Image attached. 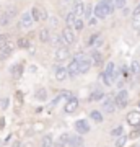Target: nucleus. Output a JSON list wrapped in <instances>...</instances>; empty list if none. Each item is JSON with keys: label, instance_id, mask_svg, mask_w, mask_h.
I'll use <instances>...</instances> for the list:
<instances>
[{"label": "nucleus", "instance_id": "41", "mask_svg": "<svg viewBox=\"0 0 140 147\" xmlns=\"http://www.w3.org/2000/svg\"><path fill=\"white\" fill-rule=\"evenodd\" d=\"M101 44H103V36H101V34H99L98 36V39H96V41H94V49H99V46H101Z\"/></svg>", "mask_w": 140, "mask_h": 147}, {"label": "nucleus", "instance_id": "32", "mask_svg": "<svg viewBox=\"0 0 140 147\" xmlns=\"http://www.w3.org/2000/svg\"><path fill=\"white\" fill-rule=\"evenodd\" d=\"M91 15H93V5L88 3V5H85V8H83V16L85 18H90Z\"/></svg>", "mask_w": 140, "mask_h": 147}, {"label": "nucleus", "instance_id": "39", "mask_svg": "<svg viewBox=\"0 0 140 147\" xmlns=\"http://www.w3.org/2000/svg\"><path fill=\"white\" fill-rule=\"evenodd\" d=\"M8 98H3V100H0V108H2V110H7V108H8V105H10V103H8Z\"/></svg>", "mask_w": 140, "mask_h": 147}, {"label": "nucleus", "instance_id": "40", "mask_svg": "<svg viewBox=\"0 0 140 147\" xmlns=\"http://www.w3.org/2000/svg\"><path fill=\"white\" fill-rule=\"evenodd\" d=\"M98 36H99V33H96V34H91V36H90V39H88V44H90V46H93L94 41L98 39Z\"/></svg>", "mask_w": 140, "mask_h": 147}, {"label": "nucleus", "instance_id": "23", "mask_svg": "<svg viewBox=\"0 0 140 147\" xmlns=\"http://www.w3.org/2000/svg\"><path fill=\"white\" fill-rule=\"evenodd\" d=\"M90 118L94 121V123H103V115H101V111H98V110H93L91 113H90Z\"/></svg>", "mask_w": 140, "mask_h": 147}, {"label": "nucleus", "instance_id": "43", "mask_svg": "<svg viewBox=\"0 0 140 147\" xmlns=\"http://www.w3.org/2000/svg\"><path fill=\"white\" fill-rule=\"evenodd\" d=\"M139 136H140V126L137 127V129H134L132 134H130V137H134V139H135V137H139Z\"/></svg>", "mask_w": 140, "mask_h": 147}, {"label": "nucleus", "instance_id": "28", "mask_svg": "<svg viewBox=\"0 0 140 147\" xmlns=\"http://www.w3.org/2000/svg\"><path fill=\"white\" fill-rule=\"evenodd\" d=\"M125 142H127V136L121 134V136H117V139H116V142H114V146L116 147H124Z\"/></svg>", "mask_w": 140, "mask_h": 147}, {"label": "nucleus", "instance_id": "29", "mask_svg": "<svg viewBox=\"0 0 140 147\" xmlns=\"http://www.w3.org/2000/svg\"><path fill=\"white\" fill-rule=\"evenodd\" d=\"M130 72L134 74V75H139L140 74V62L132 61V64H130Z\"/></svg>", "mask_w": 140, "mask_h": 147}, {"label": "nucleus", "instance_id": "49", "mask_svg": "<svg viewBox=\"0 0 140 147\" xmlns=\"http://www.w3.org/2000/svg\"><path fill=\"white\" fill-rule=\"evenodd\" d=\"M2 144H3V142H2V141H0V146H2Z\"/></svg>", "mask_w": 140, "mask_h": 147}, {"label": "nucleus", "instance_id": "14", "mask_svg": "<svg viewBox=\"0 0 140 147\" xmlns=\"http://www.w3.org/2000/svg\"><path fill=\"white\" fill-rule=\"evenodd\" d=\"M103 110L106 111V113H114L116 111V103H114V98H111V96H108V98H103Z\"/></svg>", "mask_w": 140, "mask_h": 147}, {"label": "nucleus", "instance_id": "33", "mask_svg": "<svg viewBox=\"0 0 140 147\" xmlns=\"http://www.w3.org/2000/svg\"><path fill=\"white\" fill-rule=\"evenodd\" d=\"M52 144H54V141H52V136H44L42 137V147H52Z\"/></svg>", "mask_w": 140, "mask_h": 147}, {"label": "nucleus", "instance_id": "5", "mask_svg": "<svg viewBox=\"0 0 140 147\" xmlns=\"http://www.w3.org/2000/svg\"><path fill=\"white\" fill-rule=\"evenodd\" d=\"M62 41H64V44H73L75 42V33H73V30L70 26H67V28H64L62 30Z\"/></svg>", "mask_w": 140, "mask_h": 147}, {"label": "nucleus", "instance_id": "17", "mask_svg": "<svg viewBox=\"0 0 140 147\" xmlns=\"http://www.w3.org/2000/svg\"><path fill=\"white\" fill-rule=\"evenodd\" d=\"M104 98V93H103V90L101 88H94L91 93H90V98L88 101L90 103H94V101H101Z\"/></svg>", "mask_w": 140, "mask_h": 147}, {"label": "nucleus", "instance_id": "30", "mask_svg": "<svg viewBox=\"0 0 140 147\" xmlns=\"http://www.w3.org/2000/svg\"><path fill=\"white\" fill-rule=\"evenodd\" d=\"M75 20H77V15H75L73 11H70V13H67V16H65V23H67L68 26H72L73 23H75Z\"/></svg>", "mask_w": 140, "mask_h": 147}, {"label": "nucleus", "instance_id": "20", "mask_svg": "<svg viewBox=\"0 0 140 147\" xmlns=\"http://www.w3.org/2000/svg\"><path fill=\"white\" fill-rule=\"evenodd\" d=\"M10 72H11V75L15 77V79H20L21 75H23V64H15V65H11V69H10Z\"/></svg>", "mask_w": 140, "mask_h": 147}, {"label": "nucleus", "instance_id": "7", "mask_svg": "<svg viewBox=\"0 0 140 147\" xmlns=\"http://www.w3.org/2000/svg\"><path fill=\"white\" fill-rule=\"evenodd\" d=\"M15 16H16V10L13 8V7H10V8L5 10V13L2 15V18H0V25H3V26H5V25H10L11 20H13Z\"/></svg>", "mask_w": 140, "mask_h": 147}, {"label": "nucleus", "instance_id": "26", "mask_svg": "<svg viewBox=\"0 0 140 147\" xmlns=\"http://www.w3.org/2000/svg\"><path fill=\"white\" fill-rule=\"evenodd\" d=\"M34 96H36L39 101H46L47 100V92L44 88H38L36 93H34Z\"/></svg>", "mask_w": 140, "mask_h": 147}, {"label": "nucleus", "instance_id": "9", "mask_svg": "<svg viewBox=\"0 0 140 147\" xmlns=\"http://www.w3.org/2000/svg\"><path fill=\"white\" fill-rule=\"evenodd\" d=\"M68 57H70V51L65 46H59L56 49V61L62 62V61H67Z\"/></svg>", "mask_w": 140, "mask_h": 147}, {"label": "nucleus", "instance_id": "10", "mask_svg": "<svg viewBox=\"0 0 140 147\" xmlns=\"http://www.w3.org/2000/svg\"><path fill=\"white\" fill-rule=\"evenodd\" d=\"M75 129H77L78 134H88L91 127H90V123L86 119H78L75 123Z\"/></svg>", "mask_w": 140, "mask_h": 147}, {"label": "nucleus", "instance_id": "25", "mask_svg": "<svg viewBox=\"0 0 140 147\" xmlns=\"http://www.w3.org/2000/svg\"><path fill=\"white\" fill-rule=\"evenodd\" d=\"M16 46L20 47V49H28V47L31 46V42H29L28 38H20V39L16 41Z\"/></svg>", "mask_w": 140, "mask_h": 147}, {"label": "nucleus", "instance_id": "42", "mask_svg": "<svg viewBox=\"0 0 140 147\" xmlns=\"http://www.w3.org/2000/svg\"><path fill=\"white\" fill-rule=\"evenodd\" d=\"M7 41H10V36H8V34H0V46L5 44Z\"/></svg>", "mask_w": 140, "mask_h": 147}, {"label": "nucleus", "instance_id": "1", "mask_svg": "<svg viewBox=\"0 0 140 147\" xmlns=\"http://www.w3.org/2000/svg\"><path fill=\"white\" fill-rule=\"evenodd\" d=\"M121 77V70H117L116 69V64L114 62H109L108 65H106V69H104L103 72V82L106 87H111V85L114 84L116 80Z\"/></svg>", "mask_w": 140, "mask_h": 147}, {"label": "nucleus", "instance_id": "35", "mask_svg": "<svg viewBox=\"0 0 140 147\" xmlns=\"http://www.w3.org/2000/svg\"><path fill=\"white\" fill-rule=\"evenodd\" d=\"M104 8H106V13H108V15H111V13L116 10L114 5H113V2H104Z\"/></svg>", "mask_w": 140, "mask_h": 147}, {"label": "nucleus", "instance_id": "27", "mask_svg": "<svg viewBox=\"0 0 140 147\" xmlns=\"http://www.w3.org/2000/svg\"><path fill=\"white\" fill-rule=\"evenodd\" d=\"M67 142H68V134H67V132H64L62 136L57 139V146L59 147H65V146H67Z\"/></svg>", "mask_w": 140, "mask_h": 147}, {"label": "nucleus", "instance_id": "38", "mask_svg": "<svg viewBox=\"0 0 140 147\" xmlns=\"http://www.w3.org/2000/svg\"><path fill=\"white\" fill-rule=\"evenodd\" d=\"M125 2H127V0H114V3H113V5H114V8H122V7H125Z\"/></svg>", "mask_w": 140, "mask_h": 147}, {"label": "nucleus", "instance_id": "22", "mask_svg": "<svg viewBox=\"0 0 140 147\" xmlns=\"http://www.w3.org/2000/svg\"><path fill=\"white\" fill-rule=\"evenodd\" d=\"M83 8H85V3L78 0V2H75V3H73L72 11H73V13H75L77 16H80V15H83Z\"/></svg>", "mask_w": 140, "mask_h": 147}, {"label": "nucleus", "instance_id": "3", "mask_svg": "<svg viewBox=\"0 0 140 147\" xmlns=\"http://www.w3.org/2000/svg\"><path fill=\"white\" fill-rule=\"evenodd\" d=\"M114 103H116V108H125L127 103H129V93H127V90H121L119 93L114 96Z\"/></svg>", "mask_w": 140, "mask_h": 147}, {"label": "nucleus", "instance_id": "19", "mask_svg": "<svg viewBox=\"0 0 140 147\" xmlns=\"http://www.w3.org/2000/svg\"><path fill=\"white\" fill-rule=\"evenodd\" d=\"M72 96V93L70 92H59L57 95H56V98L52 100V103H51V106H56L59 103V101H62V100H67V98H70Z\"/></svg>", "mask_w": 140, "mask_h": 147}, {"label": "nucleus", "instance_id": "24", "mask_svg": "<svg viewBox=\"0 0 140 147\" xmlns=\"http://www.w3.org/2000/svg\"><path fill=\"white\" fill-rule=\"evenodd\" d=\"M39 39H41L42 42H49V39H51V33H49L47 28H42L41 31H39Z\"/></svg>", "mask_w": 140, "mask_h": 147}, {"label": "nucleus", "instance_id": "46", "mask_svg": "<svg viewBox=\"0 0 140 147\" xmlns=\"http://www.w3.org/2000/svg\"><path fill=\"white\" fill-rule=\"evenodd\" d=\"M51 23L54 26H57V18H51Z\"/></svg>", "mask_w": 140, "mask_h": 147}, {"label": "nucleus", "instance_id": "44", "mask_svg": "<svg viewBox=\"0 0 140 147\" xmlns=\"http://www.w3.org/2000/svg\"><path fill=\"white\" fill-rule=\"evenodd\" d=\"M96 23H98V18H96V16H94V18H90V21H88V25H90V26H94Z\"/></svg>", "mask_w": 140, "mask_h": 147}, {"label": "nucleus", "instance_id": "13", "mask_svg": "<svg viewBox=\"0 0 140 147\" xmlns=\"http://www.w3.org/2000/svg\"><path fill=\"white\" fill-rule=\"evenodd\" d=\"M93 13H94L96 18H99V20H103V18L108 16L106 8H104V2H99V3H96V7H93Z\"/></svg>", "mask_w": 140, "mask_h": 147}, {"label": "nucleus", "instance_id": "37", "mask_svg": "<svg viewBox=\"0 0 140 147\" xmlns=\"http://www.w3.org/2000/svg\"><path fill=\"white\" fill-rule=\"evenodd\" d=\"M132 28H134L135 31H140V15H137L134 18V23H132Z\"/></svg>", "mask_w": 140, "mask_h": 147}, {"label": "nucleus", "instance_id": "8", "mask_svg": "<svg viewBox=\"0 0 140 147\" xmlns=\"http://www.w3.org/2000/svg\"><path fill=\"white\" fill-rule=\"evenodd\" d=\"M33 23H34V20H33L31 13H29V11H25V13L21 15V18H20V26L25 28V30H28V28L33 26Z\"/></svg>", "mask_w": 140, "mask_h": 147}, {"label": "nucleus", "instance_id": "2", "mask_svg": "<svg viewBox=\"0 0 140 147\" xmlns=\"http://www.w3.org/2000/svg\"><path fill=\"white\" fill-rule=\"evenodd\" d=\"M73 61L77 62L78 74H86L90 69H91V61H90V57L83 56V54H77V56L73 57Z\"/></svg>", "mask_w": 140, "mask_h": 147}, {"label": "nucleus", "instance_id": "47", "mask_svg": "<svg viewBox=\"0 0 140 147\" xmlns=\"http://www.w3.org/2000/svg\"><path fill=\"white\" fill-rule=\"evenodd\" d=\"M103 2H114V0H103Z\"/></svg>", "mask_w": 140, "mask_h": 147}, {"label": "nucleus", "instance_id": "6", "mask_svg": "<svg viewBox=\"0 0 140 147\" xmlns=\"http://www.w3.org/2000/svg\"><path fill=\"white\" fill-rule=\"evenodd\" d=\"M78 105H80L78 98L70 96V98H67V103H65V106H64V111H65V113H68V115H72V113H75V111H77Z\"/></svg>", "mask_w": 140, "mask_h": 147}, {"label": "nucleus", "instance_id": "36", "mask_svg": "<svg viewBox=\"0 0 140 147\" xmlns=\"http://www.w3.org/2000/svg\"><path fill=\"white\" fill-rule=\"evenodd\" d=\"M73 26H75L77 31H82V30H83V20L77 16V20H75V23H73Z\"/></svg>", "mask_w": 140, "mask_h": 147}, {"label": "nucleus", "instance_id": "15", "mask_svg": "<svg viewBox=\"0 0 140 147\" xmlns=\"http://www.w3.org/2000/svg\"><path fill=\"white\" fill-rule=\"evenodd\" d=\"M127 123L130 126H139L140 124V111H130L127 115Z\"/></svg>", "mask_w": 140, "mask_h": 147}, {"label": "nucleus", "instance_id": "11", "mask_svg": "<svg viewBox=\"0 0 140 147\" xmlns=\"http://www.w3.org/2000/svg\"><path fill=\"white\" fill-rule=\"evenodd\" d=\"M29 13H31V16H33V20H34V21H44V20H47V11L38 8V7L31 8Z\"/></svg>", "mask_w": 140, "mask_h": 147}, {"label": "nucleus", "instance_id": "48", "mask_svg": "<svg viewBox=\"0 0 140 147\" xmlns=\"http://www.w3.org/2000/svg\"><path fill=\"white\" fill-rule=\"evenodd\" d=\"M13 147H20V144H15V146H13Z\"/></svg>", "mask_w": 140, "mask_h": 147}, {"label": "nucleus", "instance_id": "31", "mask_svg": "<svg viewBox=\"0 0 140 147\" xmlns=\"http://www.w3.org/2000/svg\"><path fill=\"white\" fill-rule=\"evenodd\" d=\"M49 41H52V44L57 47V46H62L64 41H62V36H59V34H54V36H51V39Z\"/></svg>", "mask_w": 140, "mask_h": 147}, {"label": "nucleus", "instance_id": "18", "mask_svg": "<svg viewBox=\"0 0 140 147\" xmlns=\"http://www.w3.org/2000/svg\"><path fill=\"white\" fill-rule=\"evenodd\" d=\"M68 77L67 74V67H64V65H59L57 69H56V79L59 80V82H64V80Z\"/></svg>", "mask_w": 140, "mask_h": 147}, {"label": "nucleus", "instance_id": "4", "mask_svg": "<svg viewBox=\"0 0 140 147\" xmlns=\"http://www.w3.org/2000/svg\"><path fill=\"white\" fill-rule=\"evenodd\" d=\"M13 47H15V44L11 41H7L5 44H2L0 46V61H7L10 57L11 53H13Z\"/></svg>", "mask_w": 140, "mask_h": 147}, {"label": "nucleus", "instance_id": "21", "mask_svg": "<svg viewBox=\"0 0 140 147\" xmlns=\"http://www.w3.org/2000/svg\"><path fill=\"white\" fill-rule=\"evenodd\" d=\"M67 74H68V77H77L78 75V67H77V62L75 61H70V64H68V67H67Z\"/></svg>", "mask_w": 140, "mask_h": 147}, {"label": "nucleus", "instance_id": "12", "mask_svg": "<svg viewBox=\"0 0 140 147\" xmlns=\"http://www.w3.org/2000/svg\"><path fill=\"white\" fill-rule=\"evenodd\" d=\"M68 147H82L83 146V137L80 134H68Z\"/></svg>", "mask_w": 140, "mask_h": 147}, {"label": "nucleus", "instance_id": "34", "mask_svg": "<svg viewBox=\"0 0 140 147\" xmlns=\"http://www.w3.org/2000/svg\"><path fill=\"white\" fill-rule=\"evenodd\" d=\"M122 131H124V127L121 126H116V127H113V131H111V136H114V137H117V136H121L122 134Z\"/></svg>", "mask_w": 140, "mask_h": 147}, {"label": "nucleus", "instance_id": "16", "mask_svg": "<svg viewBox=\"0 0 140 147\" xmlns=\"http://www.w3.org/2000/svg\"><path fill=\"white\" fill-rule=\"evenodd\" d=\"M90 61H91V65H101L103 64V56H101V53H99L98 49L96 51H91V54H90Z\"/></svg>", "mask_w": 140, "mask_h": 147}, {"label": "nucleus", "instance_id": "45", "mask_svg": "<svg viewBox=\"0 0 140 147\" xmlns=\"http://www.w3.org/2000/svg\"><path fill=\"white\" fill-rule=\"evenodd\" d=\"M137 15H140V3L134 8V16H137Z\"/></svg>", "mask_w": 140, "mask_h": 147}]
</instances>
